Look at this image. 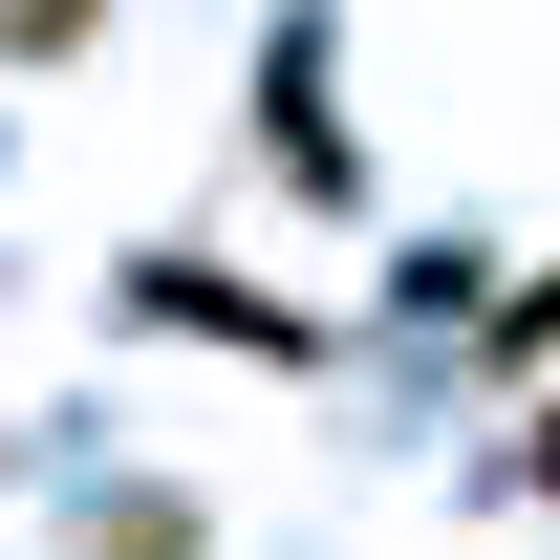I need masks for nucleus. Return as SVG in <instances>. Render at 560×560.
Instances as JSON below:
<instances>
[{
	"instance_id": "1",
	"label": "nucleus",
	"mask_w": 560,
	"mask_h": 560,
	"mask_svg": "<svg viewBox=\"0 0 560 560\" xmlns=\"http://www.w3.org/2000/svg\"><path fill=\"white\" fill-rule=\"evenodd\" d=\"M539 495H560V431H539Z\"/></svg>"
}]
</instances>
